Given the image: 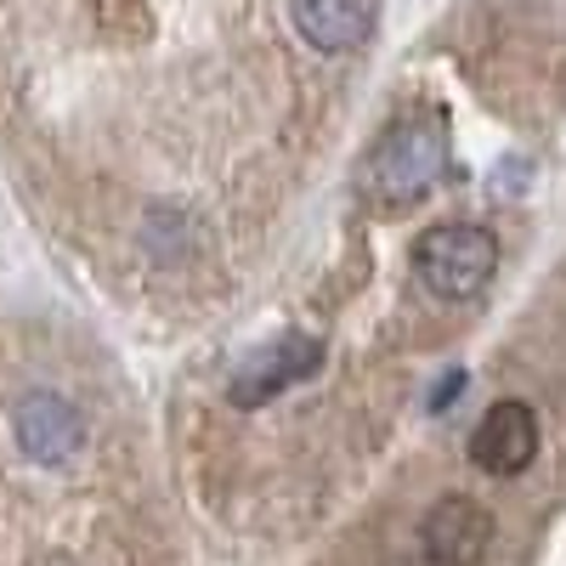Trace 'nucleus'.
<instances>
[{"label": "nucleus", "instance_id": "6", "mask_svg": "<svg viewBox=\"0 0 566 566\" xmlns=\"http://www.w3.org/2000/svg\"><path fill=\"white\" fill-rule=\"evenodd\" d=\"M317 363H323V340L283 335L277 346H266L261 357H250L239 368V380H232V402H239V408H261L283 386H295V380H306V374H317Z\"/></svg>", "mask_w": 566, "mask_h": 566}, {"label": "nucleus", "instance_id": "2", "mask_svg": "<svg viewBox=\"0 0 566 566\" xmlns=\"http://www.w3.org/2000/svg\"><path fill=\"white\" fill-rule=\"evenodd\" d=\"M442 170H448L442 114H408L374 142V154L363 165V187L374 205H413L442 181Z\"/></svg>", "mask_w": 566, "mask_h": 566}, {"label": "nucleus", "instance_id": "1", "mask_svg": "<svg viewBox=\"0 0 566 566\" xmlns=\"http://www.w3.org/2000/svg\"><path fill=\"white\" fill-rule=\"evenodd\" d=\"M0 566H142L125 549V419L69 335L0 312Z\"/></svg>", "mask_w": 566, "mask_h": 566}, {"label": "nucleus", "instance_id": "7", "mask_svg": "<svg viewBox=\"0 0 566 566\" xmlns=\"http://www.w3.org/2000/svg\"><path fill=\"white\" fill-rule=\"evenodd\" d=\"M295 34L323 57H346L374 34V0H290Z\"/></svg>", "mask_w": 566, "mask_h": 566}, {"label": "nucleus", "instance_id": "3", "mask_svg": "<svg viewBox=\"0 0 566 566\" xmlns=\"http://www.w3.org/2000/svg\"><path fill=\"white\" fill-rule=\"evenodd\" d=\"M413 272L424 277V290L442 295V301L482 295L488 283H493V272H499V239H493L488 227L442 221V227H431V232H419Z\"/></svg>", "mask_w": 566, "mask_h": 566}, {"label": "nucleus", "instance_id": "5", "mask_svg": "<svg viewBox=\"0 0 566 566\" xmlns=\"http://www.w3.org/2000/svg\"><path fill=\"white\" fill-rule=\"evenodd\" d=\"M419 544L437 566H470L482 560L493 544V515L476 499H442L437 510H424L419 522Z\"/></svg>", "mask_w": 566, "mask_h": 566}, {"label": "nucleus", "instance_id": "4", "mask_svg": "<svg viewBox=\"0 0 566 566\" xmlns=\"http://www.w3.org/2000/svg\"><path fill=\"white\" fill-rule=\"evenodd\" d=\"M533 459H538V413L527 402H493L470 431V464H482L488 476H522Z\"/></svg>", "mask_w": 566, "mask_h": 566}]
</instances>
